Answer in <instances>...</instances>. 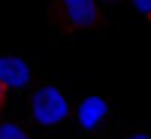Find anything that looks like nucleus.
<instances>
[{"mask_svg":"<svg viewBox=\"0 0 151 139\" xmlns=\"http://www.w3.org/2000/svg\"><path fill=\"white\" fill-rule=\"evenodd\" d=\"M3 100H6V91H3V88H0V106H3Z\"/></svg>","mask_w":151,"mask_h":139,"instance_id":"nucleus-8","label":"nucleus"},{"mask_svg":"<svg viewBox=\"0 0 151 139\" xmlns=\"http://www.w3.org/2000/svg\"><path fill=\"white\" fill-rule=\"evenodd\" d=\"M33 79V67L24 55H3L0 58V88L3 91H21Z\"/></svg>","mask_w":151,"mask_h":139,"instance_id":"nucleus-2","label":"nucleus"},{"mask_svg":"<svg viewBox=\"0 0 151 139\" xmlns=\"http://www.w3.org/2000/svg\"><path fill=\"white\" fill-rule=\"evenodd\" d=\"M97 15H100V9L94 0H67L64 3V18L70 27H91Z\"/></svg>","mask_w":151,"mask_h":139,"instance_id":"nucleus-3","label":"nucleus"},{"mask_svg":"<svg viewBox=\"0 0 151 139\" xmlns=\"http://www.w3.org/2000/svg\"><path fill=\"white\" fill-rule=\"evenodd\" d=\"M106 112H109V103H106L103 97H88L85 103L79 106L76 115H79V124H82L85 130H97L100 121L106 118Z\"/></svg>","mask_w":151,"mask_h":139,"instance_id":"nucleus-4","label":"nucleus"},{"mask_svg":"<svg viewBox=\"0 0 151 139\" xmlns=\"http://www.w3.org/2000/svg\"><path fill=\"white\" fill-rule=\"evenodd\" d=\"M0 139H30V136H27V130H24L21 124L3 121V124H0Z\"/></svg>","mask_w":151,"mask_h":139,"instance_id":"nucleus-5","label":"nucleus"},{"mask_svg":"<svg viewBox=\"0 0 151 139\" xmlns=\"http://www.w3.org/2000/svg\"><path fill=\"white\" fill-rule=\"evenodd\" d=\"M130 139H151V136H148V133H133Z\"/></svg>","mask_w":151,"mask_h":139,"instance_id":"nucleus-7","label":"nucleus"},{"mask_svg":"<svg viewBox=\"0 0 151 139\" xmlns=\"http://www.w3.org/2000/svg\"><path fill=\"white\" fill-rule=\"evenodd\" d=\"M30 118L40 127H58L70 118V100L58 85H42L30 97Z\"/></svg>","mask_w":151,"mask_h":139,"instance_id":"nucleus-1","label":"nucleus"},{"mask_svg":"<svg viewBox=\"0 0 151 139\" xmlns=\"http://www.w3.org/2000/svg\"><path fill=\"white\" fill-rule=\"evenodd\" d=\"M133 9L139 12V15H145V18H151V0H136V3H133Z\"/></svg>","mask_w":151,"mask_h":139,"instance_id":"nucleus-6","label":"nucleus"}]
</instances>
